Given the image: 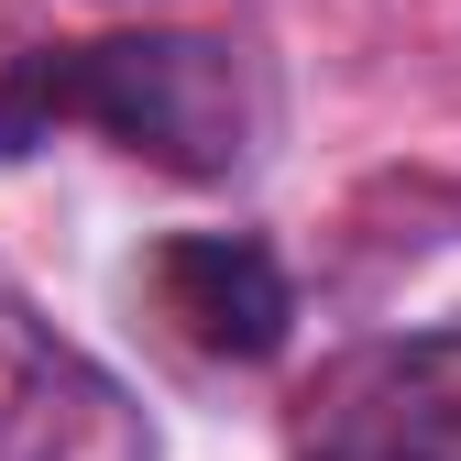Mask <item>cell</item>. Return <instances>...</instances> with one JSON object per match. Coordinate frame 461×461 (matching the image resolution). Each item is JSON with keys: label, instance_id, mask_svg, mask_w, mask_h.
Instances as JSON below:
<instances>
[{"label": "cell", "instance_id": "obj_1", "mask_svg": "<svg viewBox=\"0 0 461 461\" xmlns=\"http://www.w3.org/2000/svg\"><path fill=\"white\" fill-rule=\"evenodd\" d=\"M44 132H110L165 176H242L275 132V88L242 44L209 33H99L0 77V154H33Z\"/></svg>", "mask_w": 461, "mask_h": 461}, {"label": "cell", "instance_id": "obj_2", "mask_svg": "<svg viewBox=\"0 0 461 461\" xmlns=\"http://www.w3.org/2000/svg\"><path fill=\"white\" fill-rule=\"evenodd\" d=\"M0 461H154L143 395L23 297H0Z\"/></svg>", "mask_w": 461, "mask_h": 461}, {"label": "cell", "instance_id": "obj_3", "mask_svg": "<svg viewBox=\"0 0 461 461\" xmlns=\"http://www.w3.org/2000/svg\"><path fill=\"white\" fill-rule=\"evenodd\" d=\"M154 308L209 363H275L297 330V285H285L264 230H176L154 253Z\"/></svg>", "mask_w": 461, "mask_h": 461}, {"label": "cell", "instance_id": "obj_4", "mask_svg": "<svg viewBox=\"0 0 461 461\" xmlns=\"http://www.w3.org/2000/svg\"><path fill=\"white\" fill-rule=\"evenodd\" d=\"M340 439H384L407 461H461V330H429L407 352H374L363 374H340Z\"/></svg>", "mask_w": 461, "mask_h": 461}, {"label": "cell", "instance_id": "obj_5", "mask_svg": "<svg viewBox=\"0 0 461 461\" xmlns=\"http://www.w3.org/2000/svg\"><path fill=\"white\" fill-rule=\"evenodd\" d=\"M308 461H407V450H384V439H340V429H319V450Z\"/></svg>", "mask_w": 461, "mask_h": 461}]
</instances>
